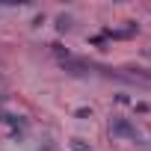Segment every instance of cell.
I'll list each match as a JSON object with an SVG mask.
<instances>
[{
  "mask_svg": "<svg viewBox=\"0 0 151 151\" xmlns=\"http://www.w3.org/2000/svg\"><path fill=\"white\" fill-rule=\"evenodd\" d=\"M110 133H113V136H124V139H136V142H139V130H136L127 119H122V116H113Z\"/></svg>",
  "mask_w": 151,
  "mask_h": 151,
  "instance_id": "6da1fadb",
  "label": "cell"
},
{
  "mask_svg": "<svg viewBox=\"0 0 151 151\" xmlns=\"http://www.w3.org/2000/svg\"><path fill=\"white\" fill-rule=\"evenodd\" d=\"M68 151H89V145H86L83 139H71V142H68Z\"/></svg>",
  "mask_w": 151,
  "mask_h": 151,
  "instance_id": "7a4b0ae2",
  "label": "cell"
},
{
  "mask_svg": "<svg viewBox=\"0 0 151 151\" xmlns=\"http://www.w3.org/2000/svg\"><path fill=\"white\" fill-rule=\"evenodd\" d=\"M56 27H59V30L65 33V30L71 27V18H68V15H59V18H56Z\"/></svg>",
  "mask_w": 151,
  "mask_h": 151,
  "instance_id": "3957f363",
  "label": "cell"
},
{
  "mask_svg": "<svg viewBox=\"0 0 151 151\" xmlns=\"http://www.w3.org/2000/svg\"><path fill=\"white\" fill-rule=\"evenodd\" d=\"M77 119H92V110H86V107H83V110H77Z\"/></svg>",
  "mask_w": 151,
  "mask_h": 151,
  "instance_id": "277c9868",
  "label": "cell"
}]
</instances>
